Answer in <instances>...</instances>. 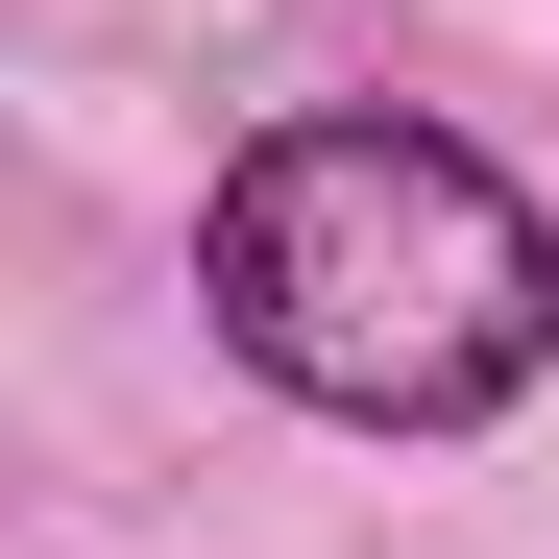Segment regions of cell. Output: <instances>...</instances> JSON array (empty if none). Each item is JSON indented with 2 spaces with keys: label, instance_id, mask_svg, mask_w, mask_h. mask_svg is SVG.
Returning <instances> with one entry per match:
<instances>
[{
  "label": "cell",
  "instance_id": "cell-1",
  "mask_svg": "<svg viewBox=\"0 0 559 559\" xmlns=\"http://www.w3.org/2000/svg\"><path fill=\"white\" fill-rule=\"evenodd\" d=\"M195 293L293 414L365 438H462L559 365V243L462 122H267L195 219Z\"/></svg>",
  "mask_w": 559,
  "mask_h": 559
}]
</instances>
